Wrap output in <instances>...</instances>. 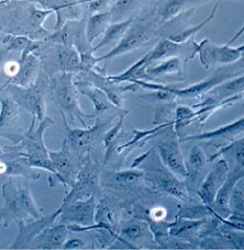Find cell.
Instances as JSON below:
<instances>
[{
    "mask_svg": "<svg viewBox=\"0 0 244 250\" xmlns=\"http://www.w3.org/2000/svg\"><path fill=\"white\" fill-rule=\"evenodd\" d=\"M26 181L28 180L24 179L22 182H18L15 177L7 178V180L2 179L0 220L3 229L12 222L43 216V209L35 203Z\"/></svg>",
    "mask_w": 244,
    "mask_h": 250,
    "instance_id": "6da1fadb",
    "label": "cell"
},
{
    "mask_svg": "<svg viewBox=\"0 0 244 250\" xmlns=\"http://www.w3.org/2000/svg\"><path fill=\"white\" fill-rule=\"evenodd\" d=\"M35 121L37 120L32 119V122H31L28 131L25 132V135L15 145L21 153H23L28 157L31 166L40 169V170L42 169V170H45L50 173L48 181H50L51 187H54V180L59 181V178H57V173L54 166H53L50 149L47 148L45 143H44V132L48 127H51L55 121L50 117H46L39 122L38 127L34 129Z\"/></svg>",
    "mask_w": 244,
    "mask_h": 250,
    "instance_id": "7a4b0ae2",
    "label": "cell"
},
{
    "mask_svg": "<svg viewBox=\"0 0 244 250\" xmlns=\"http://www.w3.org/2000/svg\"><path fill=\"white\" fill-rule=\"evenodd\" d=\"M51 90L62 117L69 123H79L83 127H88L87 120L97 119V114H87L79 105L81 92L75 83L74 74L61 73L51 80Z\"/></svg>",
    "mask_w": 244,
    "mask_h": 250,
    "instance_id": "3957f363",
    "label": "cell"
},
{
    "mask_svg": "<svg viewBox=\"0 0 244 250\" xmlns=\"http://www.w3.org/2000/svg\"><path fill=\"white\" fill-rule=\"evenodd\" d=\"M101 172L98 165L88 156L85 159L79 171L75 184L70 187V190L65 192L61 205H66L77 200H85L92 195H98L101 191Z\"/></svg>",
    "mask_w": 244,
    "mask_h": 250,
    "instance_id": "277c9868",
    "label": "cell"
},
{
    "mask_svg": "<svg viewBox=\"0 0 244 250\" xmlns=\"http://www.w3.org/2000/svg\"><path fill=\"white\" fill-rule=\"evenodd\" d=\"M63 119V124L67 135V141L70 148L76 154L83 162L88 156H92L94 147L98 144L99 141L104 140L105 135V124L100 121L99 117H97L96 123L91 126L83 127V128H73L69 126V123L65 117Z\"/></svg>",
    "mask_w": 244,
    "mask_h": 250,
    "instance_id": "5b68a950",
    "label": "cell"
},
{
    "mask_svg": "<svg viewBox=\"0 0 244 250\" xmlns=\"http://www.w3.org/2000/svg\"><path fill=\"white\" fill-rule=\"evenodd\" d=\"M50 156L59 182L63 186L65 192H67V188L72 187L76 181L84 162L70 148L67 138L62 143L59 150H50Z\"/></svg>",
    "mask_w": 244,
    "mask_h": 250,
    "instance_id": "8992f818",
    "label": "cell"
},
{
    "mask_svg": "<svg viewBox=\"0 0 244 250\" xmlns=\"http://www.w3.org/2000/svg\"><path fill=\"white\" fill-rule=\"evenodd\" d=\"M240 48L232 47L231 45H217L205 39L200 43L195 42L194 53L192 59L195 55L199 56V60L205 68L209 69L211 67L229 65L240 61L243 56Z\"/></svg>",
    "mask_w": 244,
    "mask_h": 250,
    "instance_id": "52a82bcc",
    "label": "cell"
},
{
    "mask_svg": "<svg viewBox=\"0 0 244 250\" xmlns=\"http://www.w3.org/2000/svg\"><path fill=\"white\" fill-rule=\"evenodd\" d=\"M145 179L156 187L159 191L181 201L189 199V192L185 181L178 179L164 166L161 159L156 164L155 160H150L149 171L143 170Z\"/></svg>",
    "mask_w": 244,
    "mask_h": 250,
    "instance_id": "ba28073f",
    "label": "cell"
},
{
    "mask_svg": "<svg viewBox=\"0 0 244 250\" xmlns=\"http://www.w3.org/2000/svg\"><path fill=\"white\" fill-rule=\"evenodd\" d=\"M98 199L96 195L85 200H77L66 205H60L56 209L57 222L66 225L94 226L96 224V212Z\"/></svg>",
    "mask_w": 244,
    "mask_h": 250,
    "instance_id": "9c48e42d",
    "label": "cell"
},
{
    "mask_svg": "<svg viewBox=\"0 0 244 250\" xmlns=\"http://www.w3.org/2000/svg\"><path fill=\"white\" fill-rule=\"evenodd\" d=\"M0 173L2 178L21 177L26 180H38L42 176L40 169L31 166L28 157L23 153H21L16 145L2 148Z\"/></svg>",
    "mask_w": 244,
    "mask_h": 250,
    "instance_id": "30bf717a",
    "label": "cell"
},
{
    "mask_svg": "<svg viewBox=\"0 0 244 250\" xmlns=\"http://www.w3.org/2000/svg\"><path fill=\"white\" fill-rule=\"evenodd\" d=\"M6 89L7 93H9L13 99L16 100L18 104L21 106V109L32 115V119H35L37 121H42L45 119L46 115V104L42 95L41 88L37 84H31L28 87H20L16 84L7 83Z\"/></svg>",
    "mask_w": 244,
    "mask_h": 250,
    "instance_id": "8fae6325",
    "label": "cell"
},
{
    "mask_svg": "<svg viewBox=\"0 0 244 250\" xmlns=\"http://www.w3.org/2000/svg\"><path fill=\"white\" fill-rule=\"evenodd\" d=\"M232 77H234L233 75H228V74L215 75L210 78H207L205 80H202V82L195 83L193 86H189L187 88H176L173 86H165V84L146 82V80H134V82L132 83H136L140 88H145V89H149V90H165L172 93L174 97L189 99V98H198L202 95H206V93L209 92L211 89H214L216 86H218V84H220L221 83H223L225 80H228Z\"/></svg>",
    "mask_w": 244,
    "mask_h": 250,
    "instance_id": "7c38bea8",
    "label": "cell"
},
{
    "mask_svg": "<svg viewBox=\"0 0 244 250\" xmlns=\"http://www.w3.org/2000/svg\"><path fill=\"white\" fill-rule=\"evenodd\" d=\"M229 175V162L227 159H218L207 176L203 178L197 190V194L202 203L212 209L217 193Z\"/></svg>",
    "mask_w": 244,
    "mask_h": 250,
    "instance_id": "4fadbf2b",
    "label": "cell"
},
{
    "mask_svg": "<svg viewBox=\"0 0 244 250\" xmlns=\"http://www.w3.org/2000/svg\"><path fill=\"white\" fill-rule=\"evenodd\" d=\"M151 37V29L146 24L133 23L123 35L116 46L111 51L106 53L103 56L97 57V62L112 60L114 57L128 54L132 51H135L144 45Z\"/></svg>",
    "mask_w": 244,
    "mask_h": 250,
    "instance_id": "5bb4252c",
    "label": "cell"
},
{
    "mask_svg": "<svg viewBox=\"0 0 244 250\" xmlns=\"http://www.w3.org/2000/svg\"><path fill=\"white\" fill-rule=\"evenodd\" d=\"M59 214L53 212L50 215H43L40 218L33 220H20L16 222L18 225V233L13 243L9 246L10 249H23L29 248L31 243L33 242L37 236L57 221Z\"/></svg>",
    "mask_w": 244,
    "mask_h": 250,
    "instance_id": "9a60e30c",
    "label": "cell"
},
{
    "mask_svg": "<svg viewBox=\"0 0 244 250\" xmlns=\"http://www.w3.org/2000/svg\"><path fill=\"white\" fill-rule=\"evenodd\" d=\"M157 155L168 170L178 179L185 181L187 177L186 160L181 151L180 142L175 137L162 141L157 145Z\"/></svg>",
    "mask_w": 244,
    "mask_h": 250,
    "instance_id": "2e32d148",
    "label": "cell"
},
{
    "mask_svg": "<svg viewBox=\"0 0 244 250\" xmlns=\"http://www.w3.org/2000/svg\"><path fill=\"white\" fill-rule=\"evenodd\" d=\"M39 48V44L34 42L28 50L21 53V56L18 62H19V68L18 73L9 79L7 83L16 84L20 87H28L33 84V82L40 67V61L38 55L35 54Z\"/></svg>",
    "mask_w": 244,
    "mask_h": 250,
    "instance_id": "e0dca14e",
    "label": "cell"
},
{
    "mask_svg": "<svg viewBox=\"0 0 244 250\" xmlns=\"http://www.w3.org/2000/svg\"><path fill=\"white\" fill-rule=\"evenodd\" d=\"M241 179H244V169L236 168L229 172L227 179L217 193L214 207H212V213L216 218H225L230 215L231 213L230 199L236 189V185Z\"/></svg>",
    "mask_w": 244,
    "mask_h": 250,
    "instance_id": "ac0fdd59",
    "label": "cell"
},
{
    "mask_svg": "<svg viewBox=\"0 0 244 250\" xmlns=\"http://www.w3.org/2000/svg\"><path fill=\"white\" fill-rule=\"evenodd\" d=\"M21 106L17 104L16 100L7 93V96H1V106H0V128H1V136L7 137L15 144L19 143L15 133L18 129L19 122V110Z\"/></svg>",
    "mask_w": 244,
    "mask_h": 250,
    "instance_id": "d6986e66",
    "label": "cell"
},
{
    "mask_svg": "<svg viewBox=\"0 0 244 250\" xmlns=\"http://www.w3.org/2000/svg\"><path fill=\"white\" fill-rule=\"evenodd\" d=\"M72 230L68 225L61 222L47 226L31 243L29 248L32 249H62L64 243L69 238Z\"/></svg>",
    "mask_w": 244,
    "mask_h": 250,
    "instance_id": "ffe728a7",
    "label": "cell"
},
{
    "mask_svg": "<svg viewBox=\"0 0 244 250\" xmlns=\"http://www.w3.org/2000/svg\"><path fill=\"white\" fill-rule=\"evenodd\" d=\"M78 77L91 83L94 86L103 90L109 100L119 109L123 108V92L127 91L126 87L118 86L117 83L112 82L108 76L101 74L99 70L91 69L88 71H79L77 73Z\"/></svg>",
    "mask_w": 244,
    "mask_h": 250,
    "instance_id": "44dd1931",
    "label": "cell"
},
{
    "mask_svg": "<svg viewBox=\"0 0 244 250\" xmlns=\"http://www.w3.org/2000/svg\"><path fill=\"white\" fill-rule=\"evenodd\" d=\"M154 239L146 220L131 218V220L121 222L118 240H120L124 245L134 246V245H142L149 240L154 242Z\"/></svg>",
    "mask_w": 244,
    "mask_h": 250,
    "instance_id": "7402d4cb",
    "label": "cell"
},
{
    "mask_svg": "<svg viewBox=\"0 0 244 250\" xmlns=\"http://www.w3.org/2000/svg\"><path fill=\"white\" fill-rule=\"evenodd\" d=\"M144 179V171L135 168L117 172L104 171L101 173V186L114 190H129L135 188Z\"/></svg>",
    "mask_w": 244,
    "mask_h": 250,
    "instance_id": "603a6c76",
    "label": "cell"
},
{
    "mask_svg": "<svg viewBox=\"0 0 244 250\" xmlns=\"http://www.w3.org/2000/svg\"><path fill=\"white\" fill-rule=\"evenodd\" d=\"M244 92V75L239 77H232L225 82L221 83L218 86L208 92V97L200 104L196 106L214 105L221 101L230 99L234 96H240Z\"/></svg>",
    "mask_w": 244,
    "mask_h": 250,
    "instance_id": "cb8c5ba5",
    "label": "cell"
},
{
    "mask_svg": "<svg viewBox=\"0 0 244 250\" xmlns=\"http://www.w3.org/2000/svg\"><path fill=\"white\" fill-rule=\"evenodd\" d=\"M185 46L183 43H175L171 41L170 39L162 40L152 51H150L148 54L144 55L142 59L137 61L135 64L129 67L128 70H134L139 68H148L149 66L154 65L155 62L167 59L170 56H175L177 53H179Z\"/></svg>",
    "mask_w": 244,
    "mask_h": 250,
    "instance_id": "d4e9b609",
    "label": "cell"
},
{
    "mask_svg": "<svg viewBox=\"0 0 244 250\" xmlns=\"http://www.w3.org/2000/svg\"><path fill=\"white\" fill-rule=\"evenodd\" d=\"M244 133V117L236 120L227 125H223L214 131L197 134V135L187 136L184 138V142L187 141H202V142H217L218 140H223L232 142L236 137Z\"/></svg>",
    "mask_w": 244,
    "mask_h": 250,
    "instance_id": "484cf974",
    "label": "cell"
},
{
    "mask_svg": "<svg viewBox=\"0 0 244 250\" xmlns=\"http://www.w3.org/2000/svg\"><path fill=\"white\" fill-rule=\"evenodd\" d=\"M75 83H76V87L81 92V95L86 96L91 101L97 117L103 115L113 108L114 104L109 100L107 95L101 89L94 86L91 83L77 76L75 78Z\"/></svg>",
    "mask_w": 244,
    "mask_h": 250,
    "instance_id": "4316f807",
    "label": "cell"
},
{
    "mask_svg": "<svg viewBox=\"0 0 244 250\" xmlns=\"http://www.w3.org/2000/svg\"><path fill=\"white\" fill-rule=\"evenodd\" d=\"M207 163V157L205 151L200 146H194L189 151L188 158L186 159V168H187V177L185 179L186 187L189 193L197 189L199 186L197 182L200 179V175L203 167Z\"/></svg>",
    "mask_w": 244,
    "mask_h": 250,
    "instance_id": "83f0119b",
    "label": "cell"
},
{
    "mask_svg": "<svg viewBox=\"0 0 244 250\" xmlns=\"http://www.w3.org/2000/svg\"><path fill=\"white\" fill-rule=\"evenodd\" d=\"M207 224V218L192 220V218L176 217L175 221L168 224L170 237L175 239H187L195 237Z\"/></svg>",
    "mask_w": 244,
    "mask_h": 250,
    "instance_id": "f1b7e54d",
    "label": "cell"
},
{
    "mask_svg": "<svg viewBox=\"0 0 244 250\" xmlns=\"http://www.w3.org/2000/svg\"><path fill=\"white\" fill-rule=\"evenodd\" d=\"M96 226L107 229L119 237L121 222L119 220L116 208L107 199H100L96 212Z\"/></svg>",
    "mask_w": 244,
    "mask_h": 250,
    "instance_id": "f546056e",
    "label": "cell"
},
{
    "mask_svg": "<svg viewBox=\"0 0 244 250\" xmlns=\"http://www.w3.org/2000/svg\"><path fill=\"white\" fill-rule=\"evenodd\" d=\"M56 62L61 73H79L82 65L81 54L75 46H65L57 44Z\"/></svg>",
    "mask_w": 244,
    "mask_h": 250,
    "instance_id": "4dcf8cb0",
    "label": "cell"
},
{
    "mask_svg": "<svg viewBox=\"0 0 244 250\" xmlns=\"http://www.w3.org/2000/svg\"><path fill=\"white\" fill-rule=\"evenodd\" d=\"M134 22H135L134 18H131V19H128L126 21L109 24L99 43L92 47V52L95 53L98 50H100V48H103L105 46L113 45V44H116L117 45V44L120 42V40L123 38V35L126 34V32L129 30V28H130Z\"/></svg>",
    "mask_w": 244,
    "mask_h": 250,
    "instance_id": "1f68e13d",
    "label": "cell"
},
{
    "mask_svg": "<svg viewBox=\"0 0 244 250\" xmlns=\"http://www.w3.org/2000/svg\"><path fill=\"white\" fill-rule=\"evenodd\" d=\"M110 15L109 12H96L88 18L85 25V35L88 44L94 47V42L96 39L103 37L106 30L109 26Z\"/></svg>",
    "mask_w": 244,
    "mask_h": 250,
    "instance_id": "d6a6232c",
    "label": "cell"
},
{
    "mask_svg": "<svg viewBox=\"0 0 244 250\" xmlns=\"http://www.w3.org/2000/svg\"><path fill=\"white\" fill-rule=\"evenodd\" d=\"M184 70L183 62L178 56H170L164 60L161 64L151 65L146 68V73L153 80L165 75L181 74Z\"/></svg>",
    "mask_w": 244,
    "mask_h": 250,
    "instance_id": "836d02e7",
    "label": "cell"
},
{
    "mask_svg": "<svg viewBox=\"0 0 244 250\" xmlns=\"http://www.w3.org/2000/svg\"><path fill=\"white\" fill-rule=\"evenodd\" d=\"M227 154L230 157H232L234 164H236V168L244 169V136L239 140H233L227 146L221 147L216 154L211 156L209 162H215L216 159Z\"/></svg>",
    "mask_w": 244,
    "mask_h": 250,
    "instance_id": "e575fe53",
    "label": "cell"
},
{
    "mask_svg": "<svg viewBox=\"0 0 244 250\" xmlns=\"http://www.w3.org/2000/svg\"><path fill=\"white\" fill-rule=\"evenodd\" d=\"M129 113V111H122L119 115L118 122L116 125L108 129L107 132L105 133L104 135V140H103V144H104V149H105V156H104V165L108 163V160L111 157V155L113 154V147L116 145L117 138L119 136V134L121 133V129L123 127V122L124 119L127 118V115Z\"/></svg>",
    "mask_w": 244,
    "mask_h": 250,
    "instance_id": "d590c367",
    "label": "cell"
},
{
    "mask_svg": "<svg viewBox=\"0 0 244 250\" xmlns=\"http://www.w3.org/2000/svg\"><path fill=\"white\" fill-rule=\"evenodd\" d=\"M32 41L29 37L25 35H16V34H2L1 46L4 53L10 52H24L32 45Z\"/></svg>",
    "mask_w": 244,
    "mask_h": 250,
    "instance_id": "8d00e7d4",
    "label": "cell"
},
{
    "mask_svg": "<svg viewBox=\"0 0 244 250\" xmlns=\"http://www.w3.org/2000/svg\"><path fill=\"white\" fill-rule=\"evenodd\" d=\"M218 7H219V3H216L215 7L212 8L211 12L209 13V16H208L205 20H202V21L200 22V23H198L197 25H194V26H192V28H188V29H186V30L180 31V32L171 34L170 37H168L167 39H170L171 41H173V42L180 43V44L187 42L189 39L194 38L195 35H196L202 28H205V26H206L208 23H209V22H210L211 20H214V18H215V16H216L217 9H218Z\"/></svg>",
    "mask_w": 244,
    "mask_h": 250,
    "instance_id": "74e56055",
    "label": "cell"
},
{
    "mask_svg": "<svg viewBox=\"0 0 244 250\" xmlns=\"http://www.w3.org/2000/svg\"><path fill=\"white\" fill-rule=\"evenodd\" d=\"M214 216L212 209L207 207L205 203L197 204H186L181 207L177 214L176 217H184V218H192V220H200V218H206L207 216Z\"/></svg>",
    "mask_w": 244,
    "mask_h": 250,
    "instance_id": "f35d334b",
    "label": "cell"
},
{
    "mask_svg": "<svg viewBox=\"0 0 244 250\" xmlns=\"http://www.w3.org/2000/svg\"><path fill=\"white\" fill-rule=\"evenodd\" d=\"M193 1L195 0H170L162 11V21L165 22L177 17L186 10V8H188Z\"/></svg>",
    "mask_w": 244,
    "mask_h": 250,
    "instance_id": "ab89813d",
    "label": "cell"
},
{
    "mask_svg": "<svg viewBox=\"0 0 244 250\" xmlns=\"http://www.w3.org/2000/svg\"><path fill=\"white\" fill-rule=\"evenodd\" d=\"M89 248L88 245L81 238H67L64 243L62 249L65 250H78V249H87Z\"/></svg>",
    "mask_w": 244,
    "mask_h": 250,
    "instance_id": "60d3db41",
    "label": "cell"
},
{
    "mask_svg": "<svg viewBox=\"0 0 244 250\" xmlns=\"http://www.w3.org/2000/svg\"><path fill=\"white\" fill-rule=\"evenodd\" d=\"M136 0H118L116 3V7L118 8V10L124 11V10H129V8L132 7Z\"/></svg>",
    "mask_w": 244,
    "mask_h": 250,
    "instance_id": "b9f144b4",
    "label": "cell"
},
{
    "mask_svg": "<svg viewBox=\"0 0 244 250\" xmlns=\"http://www.w3.org/2000/svg\"><path fill=\"white\" fill-rule=\"evenodd\" d=\"M244 33V23L242 24V26L240 29H239L236 33H234L233 35H232V38L229 40V42H228V45H232V44L237 41V40L241 37V35Z\"/></svg>",
    "mask_w": 244,
    "mask_h": 250,
    "instance_id": "7bdbcfd3",
    "label": "cell"
},
{
    "mask_svg": "<svg viewBox=\"0 0 244 250\" xmlns=\"http://www.w3.org/2000/svg\"><path fill=\"white\" fill-rule=\"evenodd\" d=\"M239 48H240V50H241L242 52H244V44H243V45H240V46H239Z\"/></svg>",
    "mask_w": 244,
    "mask_h": 250,
    "instance_id": "ee69618b",
    "label": "cell"
},
{
    "mask_svg": "<svg viewBox=\"0 0 244 250\" xmlns=\"http://www.w3.org/2000/svg\"><path fill=\"white\" fill-rule=\"evenodd\" d=\"M243 186H244V185H243Z\"/></svg>",
    "mask_w": 244,
    "mask_h": 250,
    "instance_id": "f6af8a7d",
    "label": "cell"
}]
</instances>
